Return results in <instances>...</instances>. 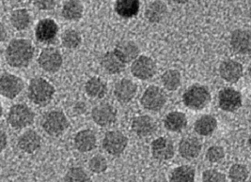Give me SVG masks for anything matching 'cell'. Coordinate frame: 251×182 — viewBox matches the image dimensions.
Masks as SVG:
<instances>
[{
    "instance_id": "6da1fadb",
    "label": "cell",
    "mask_w": 251,
    "mask_h": 182,
    "mask_svg": "<svg viewBox=\"0 0 251 182\" xmlns=\"http://www.w3.org/2000/svg\"><path fill=\"white\" fill-rule=\"evenodd\" d=\"M34 57V47L25 39L12 40L6 49L7 63L14 68L27 67Z\"/></svg>"
},
{
    "instance_id": "7a4b0ae2",
    "label": "cell",
    "mask_w": 251,
    "mask_h": 182,
    "mask_svg": "<svg viewBox=\"0 0 251 182\" xmlns=\"http://www.w3.org/2000/svg\"><path fill=\"white\" fill-rule=\"evenodd\" d=\"M56 90L52 84L42 77H36L30 81L27 95L32 103L39 106H46L52 101Z\"/></svg>"
},
{
    "instance_id": "3957f363",
    "label": "cell",
    "mask_w": 251,
    "mask_h": 182,
    "mask_svg": "<svg viewBox=\"0 0 251 182\" xmlns=\"http://www.w3.org/2000/svg\"><path fill=\"white\" fill-rule=\"evenodd\" d=\"M211 102V94L208 89L201 85H193L183 95V103L192 110H201Z\"/></svg>"
},
{
    "instance_id": "277c9868",
    "label": "cell",
    "mask_w": 251,
    "mask_h": 182,
    "mask_svg": "<svg viewBox=\"0 0 251 182\" xmlns=\"http://www.w3.org/2000/svg\"><path fill=\"white\" fill-rule=\"evenodd\" d=\"M68 118L61 111H50L46 113L42 119V127L47 135L51 136H59L68 129Z\"/></svg>"
},
{
    "instance_id": "5b68a950",
    "label": "cell",
    "mask_w": 251,
    "mask_h": 182,
    "mask_svg": "<svg viewBox=\"0 0 251 182\" xmlns=\"http://www.w3.org/2000/svg\"><path fill=\"white\" fill-rule=\"evenodd\" d=\"M34 118V112L26 104L23 103L14 104L12 106L7 116L9 124L15 130H21L32 125Z\"/></svg>"
},
{
    "instance_id": "8992f818",
    "label": "cell",
    "mask_w": 251,
    "mask_h": 182,
    "mask_svg": "<svg viewBox=\"0 0 251 182\" xmlns=\"http://www.w3.org/2000/svg\"><path fill=\"white\" fill-rule=\"evenodd\" d=\"M140 103L151 112H158L167 103V95L163 90L156 86H151L144 91Z\"/></svg>"
},
{
    "instance_id": "52a82bcc",
    "label": "cell",
    "mask_w": 251,
    "mask_h": 182,
    "mask_svg": "<svg viewBox=\"0 0 251 182\" xmlns=\"http://www.w3.org/2000/svg\"><path fill=\"white\" fill-rule=\"evenodd\" d=\"M102 145L106 153L118 157L125 152L128 145V139L121 132L110 131L104 135Z\"/></svg>"
},
{
    "instance_id": "ba28073f",
    "label": "cell",
    "mask_w": 251,
    "mask_h": 182,
    "mask_svg": "<svg viewBox=\"0 0 251 182\" xmlns=\"http://www.w3.org/2000/svg\"><path fill=\"white\" fill-rule=\"evenodd\" d=\"M156 64L152 58L147 56H138L131 65V73L142 81L151 79L156 73Z\"/></svg>"
},
{
    "instance_id": "9c48e42d",
    "label": "cell",
    "mask_w": 251,
    "mask_h": 182,
    "mask_svg": "<svg viewBox=\"0 0 251 182\" xmlns=\"http://www.w3.org/2000/svg\"><path fill=\"white\" fill-rule=\"evenodd\" d=\"M63 63V57L60 52L53 47L44 49L38 58V64L42 69L46 72L54 73L61 68Z\"/></svg>"
},
{
    "instance_id": "30bf717a",
    "label": "cell",
    "mask_w": 251,
    "mask_h": 182,
    "mask_svg": "<svg viewBox=\"0 0 251 182\" xmlns=\"http://www.w3.org/2000/svg\"><path fill=\"white\" fill-rule=\"evenodd\" d=\"M243 99L239 91L232 88H225L218 93L219 108L225 112H235L242 106Z\"/></svg>"
},
{
    "instance_id": "8fae6325",
    "label": "cell",
    "mask_w": 251,
    "mask_h": 182,
    "mask_svg": "<svg viewBox=\"0 0 251 182\" xmlns=\"http://www.w3.org/2000/svg\"><path fill=\"white\" fill-rule=\"evenodd\" d=\"M23 80L12 73H4L0 76V95L12 100L23 91Z\"/></svg>"
},
{
    "instance_id": "7c38bea8",
    "label": "cell",
    "mask_w": 251,
    "mask_h": 182,
    "mask_svg": "<svg viewBox=\"0 0 251 182\" xmlns=\"http://www.w3.org/2000/svg\"><path fill=\"white\" fill-rule=\"evenodd\" d=\"M151 152L156 160L167 161L174 157L175 147L170 138L158 137L152 141L151 145Z\"/></svg>"
},
{
    "instance_id": "4fadbf2b",
    "label": "cell",
    "mask_w": 251,
    "mask_h": 182,
    "mask_svg": "<svg viewBox=\"0 0 251 182\" xmlns=\"http://www.w3.org/2000/svg\"><path fill=\"white\" fill-rule=\"evenodd\" d=\"M92 117L95 124L100 127H108L116 122L117 110L109 103H100L92 109Z\"/></svg>"
},
{
    "instance_id": "5bb4252c",
    "label": "cell",
    "mask_w": 251,
    "mask_h": 182,
    "mask_svg": "<svg viewBox=\"0 0 251 182\" xmlns=\"http://www.w3.org/2000/svg\"><path fill=\"white\" fill-rule=\"evenodd\" d=\"M58 33L57 23L49 18L43 19L37 23L35 28V36L38 42L42 44H52L55 42Z\"/></svg>"
},
{
    "instance_id": "9a60e30c",
    "label": "cell",
    "mask_w": 251,
    "mask_h": 182,
    "mask_svg": "<svg viewBox=\"0 0 251 182\" xmlns=\"http://www.w3.org/2000/svg\"><path fill=\"white\" fill-rule=\"evenodd\" d=\"M231 50L237 55H248L251 49V35L250 30L238 28L235 29L229 40Z\"/></svg>"
},
{
    "instance_id": "2e32d148",
    "label": "cell",
    "mask_w": 251,
    "mask_h": 182,
    "mask_svg": "<svg viewBox=\"0 0 251 182\" xmlns=\"http://www.w3.org/2000/svg\"><path fill=\"white\" fill-rule=\"evenodd\" d=\"M219 74L224 81L230 84H235L242 78L244 74V68L238 61L228 59L221 63L219 67Z\"/></svg>"
},
{
    "instance_id": "e0dca14e",
    "label": "cell",
    "mask_w": 251,
    "mask_h": 182,
    "mask_svg": "<svg viewBox=\"0 0 251 182\" xmlns=\"http://www.w3.org/2000/svg\"><path fill=\"white\" fill-rule=\"evenodd\" d=\"M131 129L138 137H149L155 134L157 126L150 115H138L132 120Z\"/></svg>"
},
{
    "instance_id": "ac0fdd59",
    "label": "cell",
    "mask_w": 251,
    "mask_h": 182,
    "mask_svg": "<svg viewBox=\"0 0 251 182\" xmlns=\"http://www.w3.org/2000/svg\"><path fill=\"white\" fill-rule=\"evenodd\" d=\"M137 93V86L131 80L122 79L115 85L114 96L118 102L128 103L132 102Z\"/></svg>"
},
{
    "instance_id": "d6986e66",
    "label": "cell",
    "mask_w": 251,
    "mask_h": 182,
    "mask_svg": "<svg viewBox=\"0 0 251 182\" xmlns=\"http://www.w3.org/2000/svg\"><path fill=\"white\" fill-rule=\"evenodd\" d=\"M202 149L201 142L194 136H186L179 143V153L181 157L187 160H192L199 157Z\"/></svg>"
},
{
    "instance_id": "ffe728a7",
    "label": "cell",
    "mask_w": 251,
    "mask_h": 182,
    "mask_svg": "<svg viewBox=\"0 0 251 182\" xmlns=\"http://www.w3.org/2000/svg\"><path fill=\"white\" fill-rule=\"evenodd\" d=\"M75 147L81 152H91L97 147V137L92 130L86 129L78 132L74 139Z\"/></svg>"
},
{
    "instance_id": "44dd1931",
    "label": "cell",
    "mask_w": 251,
    "mask_h": 182,
    "mask_svg": "<svg viewBox=\"0 0 251 182\" xmlns=\"http://www.w3.org/2000/svg\"><path fill=\"white\" fill-rule=\"evenodd\" d=\"M113 51L126 65L133 62L140 54L139 47L132 41H122L118 43Z\"/></svg>"
},
{
    "instance_id": "7402d4cb",
    "label": "cell",
    "mask_w": 251,
    "mask_h": 182,
    "mask_svg": "<svg viewBox=\"0 0 251 182\" xmlns=\"http://www.w3.org/2000/svg\"><path fill=\"white\" fill-rule=\"evenodd\" d=\"M42 145L41 136L32 130L26 131L18 139V147L19 148L28 154H32L36 152Z\"/></svg>"
},
{
    "instance_id": "603a6c76",
    "label": "cell",
    "mask_w": 251,
    "mask_h": 182,
    "mask_svg": "<svg viewBox=\"0 0 251 182\" xmlns=\"http://www.w3.org/2000/svg\"><path fill=\"white\" fill-rule=\"evenodd\" d=\"M115 12L125 19L136 17L140 9L139 0H117L115 3Z\"/></svg>"
},
{
    "instance_id": "cb8c5ba5",
    "label": "cell",
    "mask_w": 251,
    "mask_h": 182,
    "mask_svg": "<svg viewBox=\"0 0 251 182\" xmlns=\"http://www.w3.org/2000/svg\"><path fill=\"white\" fill-rule=\"evenodd\" d=\"M101 65L103 70L109 74H119L126 68V64L114 51H109L103 55L101 59Z\"/></svg>"
},
{
    "instance_id": "d4e9b609",
    "label": "cell",
    "mask_w": 251,
    "mask_h": 182,
    "mask_svg": "<svg viewBox=\"0 0 251 182\" xmlns=\"http://www.w3.org/2000/svg\"><path fill=\"white\" fill-rule=\"evenodd\" d=\"M168 14L167 5L161 1L155 0L151 2L145 11V17L150 23H158L162 22Z\"/></svg>"
},
{
    "instance_id": "484cf974",
    "label": "cell",
    "mask_w": 251,
    "mask_h": 182,
    "mask_svg": "<svg viewBox=\"0 0 251 182\" xmlns=\"http://www.w3.org/2000/svg\"><path fill=\"white\" fill-rule=\"evenodd\" d=\"M217 128V118L211 114H204L196 120L195 132L201 136H212Z\"/></svg>"
},
{
    "instance_id": "4316f807",
    "label": "cell",
    "mask_w": 251,
    "mask_h": 182,
    "mask_svg": "<svg viewBox=\"0 0 251 182\" xmlns=\"http://www.w3.org/2000/svg\"><path fill=\"white\" fill-rule=\"evenodd\" d=\"M164 126L170 132L180 133L187 126V117L182 112L173 111L166 115Z\"/></svg>"
},
{
    "instance_id": "83f0119b",
    "label": "cell",
    "mask_w": 251,
    "mask_h": 182,
    "mask_svg": "<svg viewBox=\"0 0 251 182\" xmlns=\"http://www.w3.org/2000/svg\"><path fill=\"white\" fill-rule=\"evenodd\" d=\"M84 7L80 0H68L62 7L61 14L67 21L76 22L83 17Z\"/></svg>"
},
{
    "instance_id": "f1b7e54d",
    "label": "cell",
    "mask_w": 251,
    "mask_h": 182,
    "mask_svg": "<svg viewBox=\"0 0 251 182\" xmlns=\"http://www.w3.org/2000/svg\"><path fill=\"white\" fill-rule=\"evenodd\" d=\"M85 91L92 99H103L107 93V86L101 78L92 77L86 82Z\"/></svg>"
},
{
    "instance_id": "f546056e",
    "label": "cell",
    "mask_w": 251,
    "mask_h": 182,
    "mask_svg": "<svg viewBox=\"0 0 251 182\" xmlns=\"http://www.w3.org/2000/svg\"><path fill=\"white\" fill-rule=\"evenodd\" d=\"M161 82L167 91H177L181 87L182 76L177 69H168L162 74Z\"/></svg>"
},
{
    "instance_id": "4dcf8cb0",
    "label": "cell",
    "mask_w": 251,
    "mask_h": 182,
    "mask_svg": "<svg viewBox=\"0 0 251 182\" xmlns=\"http://www.w3.org/2000/svg\"><path fill=\"white\" fill-rule=\"evenodd\" d=\"M196 173L190 165H181L176 167L171 174L170 182H195Z\"/></svg>"
},
{
    "instance_id": "1f68e13d",
    "label": "cell",
    "mask_w": 251,
    "mask_h": 182,
    "mask_svg": "<svg viewBox=\"0 0 251 182\" xmlns=\"http://www.w3.org/2000/svg\"><path fill=\"white\" fill-rule=\"evenodd\" d=\"M11 23L16 30L22 31L26 29L31 23V17L29 12L25 9H19L12 12L11 15Z\"/></svg>"
},
{
    "instance_id": "d6a6232c",
    "label": "cell",
    "mask_w": 251,
    "mask_h": 182,
    "mask_svg": "<svg viewBox=\"0 0 251 182\" xmlns=\"http://www.w3.org/2000/svg\"><path fill=\"white\" fill-rule=\"evenodd\" d=\"M250 172L248 167L242 163H234L228 170V179L231 182H246L249 179Z\"/></svg>"
},
{
    "instance_id": "836d02e7",
    "label": "cell",
    "mask_w": 251,
    "mask_h": 182,
    "mask_svg": "<svg viewBox=\"0 0 251 182\" xmlns=\"http://www.w3.org/2000/svg\"><path fill=\"white\" fill-rule=\"evenodd\" d=\"M62 45L67 49H76L81 46L82 38L78 31L75 29H67L61 36Z\"/></svg>"
},
{
    "instance_id": "e575fe53",
    "label": "cell",
    "mask_w": 251,
    "mask_h": 182,
    "mask_svg": "<svg viewBox=\"0 0 251 182\" xmlns=\"http://www.w3.org/2000/svg\"><path fill=\"white\" fill-rule=\"evenodd\" d=\"M64 181L65 182H91V178L83 167L74 166L67 171Z\"/></svg>"
},
{
    "instance_id": "d590c367",
    "label": "cell",
    "mask_w": 251,
    "mask_h": 182,
    "mask_svg": "<svg viewBox=\"0 0 251 182\" xmlns=\"http://www.w3.org/2000/svg\"><path fill=\"white\" fill-rule=\"evenodd\" d=\"M107 160L102 155H95L89 161V168L93 174L100 175L107 170Z\"/></svg>"
},
{
    "instance_id": "8d00e7d4",
    "label": "cell",
    "mask_w": 251,
    "mask_h": 182,
    "mask_svg": "<svg viewBox=\"0 0 251 182\" xmlns=\"http://www.w3.org/2000/svg\"><path fill=\"white\" fill-rule=\"evenodd\" d=\"M205 158L211 163H220L225 159V150L220 146H212L207 149Z\"/></svg>"
},
{
    "instance_id": "74e56055",
    "label": "cell",
    "mask_w": 251,
    "mask_h": 182,
    "mask_svg": "<svg viewBox=\"0 0 251 182\" xmlns=\"http://www.w3.org/2000/svg\"><path fill=\"white\" fill-rule=\"evenodd\" d=\"M201 182H227L226 176L216 169H208L202 173Z\"/></svg>"
},
{
    "instance_id": "f35d334b",
    "label": "cell",
    "mask_w": 251,
    "mask_h": 182,
    "mask_svg": "<svg viewBox=\"0 0 251 182\" xmlns=\"http://www.w3.org/2000/svg\"><path fill=\"white\" fill-rule=\"evenodd\" d=\"M57 0H34L35 7L40 11H51L56 7Z\"/></svg>"
},
{
    "instance_id": "ab89813d",
    "label": "cell",
    "mask_w": 251,
    "mask_h": 182,
    "mask_svg": "<svg viewBox=\"0 0 251 182\" xmlns=\"http://www.w3.org/2000/svg\"><path fill=\"white\" fill-rule=\"evenodd\" d=\"M8 146V137L7 135L0 130V152L3 151Z\"/></svg>"
},
{
    "instance_id": "60d3db41",
    "label": "cell",
    "mask_w": 251,
    "mask_h": 182,
    "mask_svg": "<svg viewBox=\"0 0 251 182\" xmlns=\"http://www.w3.org/2000/svg\"><path fill=\"white\" fill-rule=\"evenodd\" d=\"M6 37H7V32L5 29V26L0 22V42H3L6 39Z\"/></svg>"
},
{
    "instance_id": "b9f144b4",
    "label": "cell",
    "mask_w": 251,
    "mask_h": 182,
    "mask_svg": "<svg viewBox=\"0 0 251 182\" xmlns=\"http://www.w3.org/2000/svg\"><path fill=\"white\" fill-rule=\"evenodd\" d=\"M172 2H174V3H176V4H180V5H182V4H185V3H187L189 0H172Z\"/></svg>"
},
{
    "instance_id": "7bdbcfd3",
    "label": "cell",
    "mask_w": 251,
    "mask_h": 182,
    "mask_svg": "<svg viewBox=\"0 0 251 182\" xmlns=\"http://www.w3.org/2000/svg\"><path fill=\"white\" fill-rule=\"evenodd\" d=\"M2 113H3V109H2V106H1V104H0V116L2 115Z\"/></svg>"
},
{
    "instance_id": "ee69618b",
    "label": "cell",
    "mask_w": 251,
    "mask_h": 182,
    "mask_svg": "<svg viewBox=\"0 0 251 182\" xmlns=\"http://www.w3.org/2000/svg\"><path fill=\"white\" fill-rule=\"evenodd\" d=\"M18 1H23V0H18Z\"/></svg>"
},
{
    "instance_id": "f6af8a7d",
    "label": "cell",
    "mask_w": 251,
    "mask_h": 182,
    "mask_svg": "<svg viewBox=\"0 0 251 182\" xmlns=\"http://www.w3.org/2000/svg\"><path fill=\"white\" fill-rule=\"evenodd\" d=\"M236 1H240V0H236Z\"/></svg>"
}]
</instances>
